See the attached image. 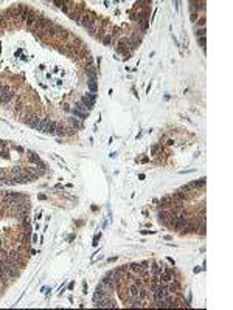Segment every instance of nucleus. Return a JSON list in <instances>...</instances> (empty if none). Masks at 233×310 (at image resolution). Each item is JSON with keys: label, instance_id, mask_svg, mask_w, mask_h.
Segmentation results:
<instances>
[{"label": "nucleus", "instance_id": "nucleus-1", "mask_svg": "<svg viewBox=\"0 0 233 310\" xmlns=\"http://www.w3.org/2000/svg\"><path fill=\"white\" fill-rule=\"evenodd\" d=\"M22 254L20 253H17V251H11V253H8V257H10V261L16 265V267H19V268H24L25 267V262L22 261V257H20Z\"/></svg>", "mask_w": 233, "mask_h": 310}, {"label": "nucleus", "instance_id": "nucleus-2", "mask_svg": "<svg viewBox=\"0 0 233 310\" xmlns=\"http://www.w3.org/2000/svg\"><path fill=\"white\" fill-rule=\"evenodd\" d=\"M95 307H99V308H115L116 305H115V301H113V299H110V298L106 296V298L96 301V302H95Z\"/></svg>", "mask_w": 233, "mask_h": 310}, {"label": "nucleus", "instance_id": "nucleus-3", "mask_svg": "<svg viewBox=\"0 0 233 310\" xmlns=\"http://www.w3.org/2000/svg\"><path fill=\"white\" fill-rule=\"evenodd\" d=\"M37 13L34 11V10H31L30 8V11H28V16H27V19H25V25L28 27V28H33V25L36 23V20H37Z\"/></svg>", "mask_w": 233, "mask_h": 310}, {"label": "nucleus", "instance_id": "nucleus-4", "mask_svg": "<svg viewBox=\"0 0 233 310\" xmlns=\"http://www.w3.org/2000/svg\"><path fill=\"white\" fill-rule=\"evenodd\" d=\"M79 101H81V104H82V106L86 107V110H87V112H90V110L93 109V106H95V102H93L92 99H89V98H87L86 95H84V96H82V98H81Z\"/></svg>", "mask_w": 233, "mask_h": 310}, {"label": "nucleus", "instance_id": "nucleus-5", "mask_svg": "<svg viewBox=\"0 0 233 310\" xmlns=\"http://www.w3.org/2000/svg\"><path fill=\"white\" fill-rule=\"evenodd\" d=\"M56 124H58V123H55V121H51V120L48 118V121H47V124H45V129H44V134H51V135H55Z\"/></svg>", "mask_w": 233, "mask_h": 310}, {"label": "nucleus", "instance_id": "nucleus-6", "mask_svg": "<svg viewBox=\"0 0 233 310\" xmlns=\"http://www.w3.org/2000/svg\"><path fill=\"white\" fill-rule=\"evenodd\" d=\"M39 120H41V118H37L36 115H30L28 118H25V123H27L28 126H31V127H34V129H36V126H37Z\"/></svg>", "mask_w": 233, "mask_h": 310}, {"label": "nucleus", "instance_id": "nucleus-7", "mask_svg": "<svg viewBox=\"0 0 233 310\" xmlns=\"http://www.w3.org/2000/svg\"><path fill=\"white\" fill-rule=\"evenodd\" d=\"M72 113H73V117H75V118H79V120H86V118H87V115H89V113H86V112H82V110L76 109V107H73V109H72Z\"/></svg>", "mask_w": 233, "mask_h": 310}, {"label": "nucleus", "instance_id": "nucleus-8", "mask_svg": "<svg viewBox=\"0 0 233 310\" xmlns=\"http://www.w3.org/2000/svg\"><path fill=\"white\" fill-rule=\"evenodd\" d=\"M13 178H14V183H30V181H31L30 177L25 175V174H24V175H14Z\"/></svg>", "mask_w": 233, "mask_h": 310}, {"label": "nucleus", "instance_id": "nucleus-9", "mask_svg": "<svg viewBox=\"0 0 233 310\" xmlns=\"http://www.w3.org/2000/svg\"><path fill=\"white\" fill-rule=\"evenodd\" d=\"M140 42H142V37H137V36H134V37L129 40V48H131V50L137 48V47L140 45Z\"/></svg>", "mask_w": 233, "mask_h": 310}, {"label": "nucleus", "instance_id": "nucleus-10", "mask_svg": "<svg viewBox=\"0 0 233 310\" xmlns=\"http://www.w3.org/2000/svg\"><path fill=\"white\" fill-rule=\"evenodd\" d=\"M13 98H14V93H13V90H10L2 99H0V104H8V102H10Z\"/></svg>", "mask_w": 233, "mask_h": 310}, {"label": "nucleus", "instance_id": "nucleus-11", "mask_svg": "<svg viewBox=\"0 0 233 310\" xmlns=\"http://www.w3.org/2000/svg\"><path fill=\"white\" fill-rule=\"evenodd\" d=\"M47 121H48V118H41V120H39V123H37V126H36V130L44 134V129H45V124H47Z\"/></svg>", "mask_w": 233, "mask_h": 310}, {"label": "nucleus", "instance_id": "nucleus-12", "mask_svg": "<svg viewBox=\"0 0 233 310\" xmlns=\"http://www.w3.org/2000/svg\"><path fill=\"white\" fill-rule=\"evenodd\" d=\"M162 270H163V265L160 267L159 264H154V265L151 267V273H152V276H160Z\"/></svg>", "mask_w": 233, "mask_h": 310}, {"label": "nucleus", "instance_id": "nucleus-13", "mask_svg": "<svg viewBox=\"0 0 233 310\" xmlns=\"http://www.w3.org/2000/svg\"><path fill=\"white\" fill-rule=\"evenodd\" d=\"M160 203H162V208H169V206L173 205V198L171 197H163Z\"/></svg>", "mask_w": 233, "mask_h": 310}, {"label": "nucleus", "instance_id": "nucleus-14", "mask_svg": "<svg viewBox=\"0 0 233 310\" xmlns=\"http://www.w3.org/2000/svg\"><path fill=\"white\" fill-rule=\"evenodd\" d=\"M55 135H58V137H64V135H65V127H64L62 124H56Z\"/></svg>", "mask_w": 233, "mask_h": 310}, {"label": "nucleus", "instance_id": "nucleus-15", "mask_svg": "<svg viewBox=\"0 0 233 310\" xmlns=\"http://www.w3.org/2000/svg\"><path fill=\"white\" fill-rule=\"evenodd\" d=\"M205 185V178H200V180H196V181H191L190 183V186L194 189V188H202Z\"/></svg>", "mask_w": 233, "mask_h": 310}, {"label": "nucleus", "instance_id": "nucleus-16", "mask_svg": "<svg viewBox=\"0 0 233 310\" xmlns=\"http://www.w3.org/2000/svg\"><path fill=\"white\" fill-rule=\"evenodd\" d=\"M87 84H89V90H90V93H95L96 88H98V82H96V81H92V82H87Z\"/></svg>", "mask_w": 233, "mask_h": 310}, {"label": "nucleus", "instance_id": "nucleus-17", "mask_svg": "<svg viewBox=\"0 0 233 310\" xmlns=\"http://www.w3.org/2000/svg\"><path fill=\"white\" fill-rule=\"evenodd\" d=\"M129 270H131L132 273H138V271H140V264H131V265H129Z\"/></svg>", "mask_w": 233, "mask_h": 310}, {"label": "nucleus", "instance_id": "nucleus-18", "mask_svg": "<svg viewBox=\"0 0 233 310\" xmlns=\"http://www.w3.org/2000/svg\"><path fill=\"white\" fill-rule=\"evenodd\" d=\"M205 34H207V30H205V28H197V30H196V36H197V37H204Z\"/></svg>", "mask_w": 233, "mask_h": 310}, {"label": "nucleus", "instance_id": "nucleus-19", "mask_svg": "<svg viewBox=\"0 0 233 310\" xmlns=\"http://www.w3.org/2000/svg\"><path fill=\"white\" fill-rule=\"evenodd\" d=\"M197 40H199V45L205 50V45H207V39H205V36H204V37H197Z\"/></svg>", "mask_w": 233, "mask_h": 310}, {"label": "nucleus", "instance_id": "nucleus-20", "mask_svg": "<svg viewBox=\"0 0 233 310\" xmlns=\"http://www.w3.org/2000/svg\"><path fill=\"white\" fill-rule=\"evenodd\" d=\"M205 23H207L205 17H200V20L197 22V28H205Z\"/></svg>", "mask_w": 233, "mask_h": 310}, {"label": "nucleus", "instance_id": "nucleus-21", "mask_svg": "<svg viewBox=\"0 0 233 310\" xmlns=\"http://www.w3.org/2000/svg\"><path fill=\"white\" fill-rule=\"evenodd\" d=\"M86 96H87V98H89V99H92V101H93V102H95V101H96V95H95V93H87V95H86Z\"/></svg>", "mask_w": 233, "mask_h": 310}, {"label": "nucleus", "instance_id": "nucleus-22", "mask_svg": "<svg viewBox=\"0 0 233 310\" xmlns=\"http://www.w3.org/2000/svg\"><path fill=\"white\" fill-rule=\"evenodd\" d=\"M140 268H148V270H149V262H148V261H143V262L140 264Z\"/></svg>", "mask_w": 233, "mask_h": 310}, {"label": "nucleus", "instance_id": "nucleus-23", "mask_svg": "<svg viewBox=\"0 0 233 310\" xmlns=\"http://www.w3.org/2000/svg\"><path fill=\"white\" fill-rule=\"evenodd\" d=\"M110 40H112V37L110 36H106L104 39H103V42H104V45H109L110 44Z\"/></svg>", "mask_w": 233, "mask_h": 310}, {"label": "nucleus", "instance_id": "nucleus-24", "mask_svg": "<svg viewBox=\"0 0 233 310\" xmlns=\"http://www.w3.org/2000/svg\"><path fill=\"white\" fill-rule=\"evenodd\" d=\"M72 123H73V124H75V127H78V129H79V127H81V124H79V121H78V120H75V118H72Z\"/></svg>", "mask_w": 233, "mask_h": 310}, {"label": "nucleus", "instance_id": "nucleus-25", "mask_svg": "<svg viewBox=\"0 0 233 310\" xmlns=\"http://www.w3.org/2000/svg\"><path fill=\"white\" fill-rule=\"evenodd\" d=\"M197 17L199 14H191V22H197Z\"/></svg>", "mask_w": 233, "mask_h": 310}, {"label": "nucleus", "instance_id": "nucleus-26", "mask_svg": "<svg viewBox=\"0 0 233 310\" xmlns=\"http://www.w3.org/2000/svg\"><path fill=\"white\" fill-rule=\"evenodd\" d=\"M3 146H5V143H3L2 140H0V147H3Z\"/></svg>", "mask_w": 233, "mask_h": 310}]
</instances>
